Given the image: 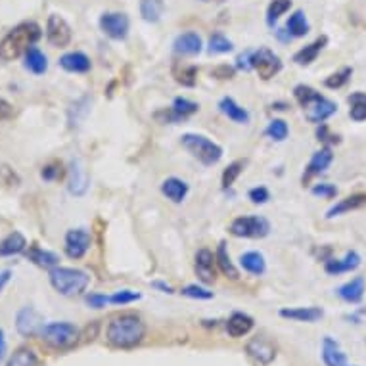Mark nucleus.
I'll return each mask as SVG.
<instances>
[{"mask_svg":"<svg viewBox=\"0 0 366 366\" xmlns=\"http://www.w3.org/2000/svg\"><path fill=\"white\" fill-rule=\"evenodd\" d=\"M40 27L33 21L19 23L18 27H14L6 37L0 40V60L2 62H12L18 60L19 56L27 54L29 48L37 45L40 38Z\"/></svg>","mask_w":366,"mask_h":366,"instance_id":"obj_1","label":"nucleus"},{"mask_svg":"<svg viewBox=\"0 0 366 366\" xmlns=\"http://www.w3.org/2000/svg\"><path fill=\"white\" fill-rule=\"evenodd\" d=\"M146 336V326L138 317L134 315H121L108 324L106 338L112 343L113 347L131 349L138 345Z\"/></svg>","mask_w":366,"mask_h":366,"instance_id":"obj_2","label":"nucleus"},{"mask_svg":"<svg viewBox=\"0 0 366 366\" xmlns=\"http://www.w3.org/2000/svg\"><path fill=\"white\" fill-rule=\"evenodd\" d=\"M293 96L303 108L305 119L310 123H324L338 112V103L332 102L326 96H322V94L317 93L315 88H310L307 85L295 86Z\"/></svg>","mask_w":366,"mask_h":366,"instance_id":"obj_3","label":"nucleus"},{"mask_svg":"<svg viewBox=\"0 0 366 366\" xmlns=\"http://www.w3.org/2000/svg\"><path fill=\"white\" fill-rule=\"evenodd\" d=\"M90 282V276L85 271L79 269H66V267H54L50 271V284L54 286V290L60 291L62 295L73 297L86 290Z\"/></svg>","mask_w":366,"mask_h":366,"instance_id":"obj_4","label":"nucleus"},{"mask_svg":"<svg viewBox=\"0 0 366 366\" xmlns=\"http://www.w3.org/2000/svg\"><path fill=\"white\" fill-rule=\"evenodd\" d=\"M180 142L204 165H215L217 161L223 158V148L213 141H209L207 136H202V134H184Z\"/></svg>","mask_w":366,"mask_h":366,"instance_id":"obj_5","label":"nucleus"},{"mask_svg":"<svg viewBox=\"0 0 366 366\" xmlns=\"http://www.w3.org/2000/svg\"><path fill=\"white\" fill-rule=\"evenodd\" d=\"M40 336L52 347L69 349L79 341V330L71 322H52V324H45Z\"/></svg>","mask_w":366,"mask_h":366,"instance_id":"obj_6","label":"nucleus"},{"mask_svg":"<svg viewBox=\"0 0 366 366\" xmlns=\"http://www.w3.org/2000/svg\"><path fill=\"white\" fill-rule=\"evenodd\" d=\"M269 230L271 225L263 217H238L230 225V234L238 238H265Z\"/></svg>","mask_w":366,"mask_h":366,"instance_id":"obj_7","label":"nucleus"},{"mask_svg":"<svg viewBox=\"0 0 366 366\" xmlns=\"http://www.w3.org/2000/svg\"><path fill=\"white\" fill-rule=\"evenodd\" d=\"M254 69L259 73L261 79L269 81L276 73H280V58L276 56L273 50H269V48H259L257 52H254Z\"/></svg>","mask_w":366,"mask_h":366,"instance_id":"obj_8","label":"nucleus"},{"mask_svg":"<svg viewBox=\"0 0 366 366\" xmlns=\"http://www.w3.org/2000/svg\"><path fill=\"white\" fill-rule=\"evenodd\" d=\"M129 18L121 12H108L100 18V27L113 40H123L129 35Z\"/></svg>","mask_w":366,"mask_h":366,"instance_id":"obj_9","label":"nucleus"},{"mask_svg":"<svg viewBox=\"0 0 366 366\" xmlns=\"http://www.w3.org/2000/svg\"><path fill=\"white\" fill-rule=\"evenodd\" d=\"M47 38L52 47L64 48L71 42V27L66 19L58 14H52L47 23Z\"/></svg>","mask_w":366,"mask_h":366,"instance_id":"obj_10","label":"nucleus"},{"mask_svg":"<svg viewBox=\"0 0 366 366\" xmlns=\"http://www.w3.org/2000/svg\"><path fill=\"white\" fill-rule=\"evenodd\" d=\"M16 328H18V332L21 336L31 338V336H38V334L42 332L45 322H42V317H40L33 307H25V309H21L18 313Z\"/></svg>","mask_w":366,"mask_h":366,"instance_id":"obj_11","label":"nucleus"},{"mask_svg":"<svg viewBox=\"0 0 366 366\" xmlns=\"http://www.w3.org/2000/svg\"><path fill=\"white\" fill-rule=\"evenodd\" d=\"M90 247V234L85 228H77V230H69L66 236V254L71 259H81L83 255L88 252Z\"/></svg>","mask_w":366,"mask_h":366,"instance_id":"obj_12","label":"nucleus"},{"mask_svg":"<svg viewBox=\"0 0 366 366\" xmlns=\"http://www.w3.org/2000/svg\"><path fill=\"white\" fill-rule=\"evenodd\" d=\"M215 261L217 259L209 249H199L196 254L194 269H196L197 278L204 282V284H213L215 282Z\"/></svg>","mask_w":366,"mask_h":366,"instance_id":"obj_13","label":"nucleus"},{"mask_svg":"<svg viewBox=\"0 0 366 366\" xmlns=\"http://www.w3.org/2000/svg\"><path fill=\"white\" fill-rule=\"evenodd\" d=\"M88 190V173L81 160L71 161V169H69V192L73 196H83Z\"/></svg>","mask_w":366,"mask_h":366,"instance_id":"obj_14","label":"nucleus"},{"mask_svg":"<svg viewBox=\"0 0 366 366\" xmlns=\"http://www.w3.org/2000/svg\"><path fill=\"white\" fill-rule=\"evenodd\" d=\"M173 48H175V52L180 54V56H196V54L202 52L204 42H202V37H199L197 33L188 31V33H182V35L177 37Z\"/></svg>","mask_w":366,"mask_h":366,"instance_id":"obj_15","label":"nucleus"},{"mask_svg":"<svg viewBox=\"0 0 366 366\" xmlns=\"http://www.w3.org/2000/svg\"><path fill=\"white\" fill-rule=\"evenodd\" d=\"M247 353L259 363V365H269L274 357H276V349L271 341L265 338H254L247 343Z\"/></svg>","mask_w":366,"mask_h":366,"instance_id":"obj_16","label":"nucleus"},{"mask_svg":"<svg viewBox=\"0 0 366 366\" xmlns=\"http://www.w3.org/2000/svg\"><path fill=\"white\" fill-rule=\"evenodd\" d=\"M361 265V255L357 252H347L343 259H328L324 269L328 274H343L355 271Z\"/></svg>","mask_w":366,"mask_h":366,"instance_id":"obj_17","label":"nucleus"},{"mask_svg":"<svg viewBox=\"0 0 366 366\" xmlns=\"http://www.w3.org/2000/svg\"><path fill=\"white\" fill-rule=\"evenodd\" d=\"M322 361L326 366H347V357L341 351L338 341L332 338H324L322 341Z\"/></svg>","mask_w":366,"mask_h":366,"instance_id":"obj_18","label":"nucleus"},{"mask_svg":"<svg viewBox=\"0 0 366 366\" xmlns=\"http://www.w3.org/2000/svg\"><path fill=\"white\" fill-rule=\"evenodd\" d=\"M328 45V37L326 35H322V37H319L315 42H310V45H307L305 48H301L300 52H295V56H293V62L295 64H300V66H309V64H313L315 60H317V56L320 54V50Z\"/></svg>","mask_w":366,"mask_h":366,"instance_id":"obj_19","label":"nucleus"},{"mask_svg":"<svg viewBox=\"0 0 366 366\" xmlns=\"http://www.w3.org/2000/svg\"><path fill=\"white\" fill-rule=\"evenodd\" d=\"M60 66L69 73H86L90 69V60L83 52H69L60 58Z\"/></svg>","mask_w":366,"mask_h":366,"instance_id":"obj_20","label":"nucleus"},{"mask_svg":"<svg viewBox=\"0 0 366 366\" xmlns=\"http://www.w3.org/2000/svg\"><path fill=\"white\" fill-rule=\"evenodd\" d=\"M197 112V103L190 102L186 98H175L173 102V108L169 112H163L165 115V121H180V119H186L192 113Z\"/></svg>","mask_w":366,"mask_h":366,"instance_id":"obj_21","label":"nucleus"},{"mask_svg":"<svg viewBox=\"0 0 366 366\" xmlns=\"http://www.w3.org/2000/svg\"><path fill=\"white\" fill-rule=\"evenodd\" d=\"M366 206V194H353V196L345 197L338 202L334 207H330L326 217L328 219H334V217L343 215V213H349V211H355V209H361V207Z\"/></svg>","mask_w":366,"mask_h":366,"instance_id":"obj_22","label":"nucleus"},{"mask_svg":"<svg viewBox=\"0 0 366 366\" xmlns=\"http://www.w3.org/2000/svg\"><path fill=\"white\" fill-rule=\"evenodd\" d=\"M252 328H254V319L244 315V313H234L226 322V332L232 338H242Z\"/></svg>","mask_w":366,"mask_h":366,"instance_id":"obj_23","label":"nucleus"},{"mask_svg":"<svg viewBox=\"0 0 366 366\" xmlns=\"http://www.w3.org/2000/svg\"><path fill=\"white\" fill-rule=\"evenodd\" d=\"M334 160V154L330 148H322L317 154H313V158H310L309 165H307V175L303 177V180L309 179L313 175H320V173H324V171L328 169L330 163Z\"/></svg>","mask_w":366,"mask_h":366,"instance_id":"obj_24","label":"nucleus"},{"mask_svg":"<svg viewBox=\"0 0 366 366\" xmlns=\"http://www.w3.org/2000/svg\"><path fill=\"white\" fill-rule=\"evenodd\" d=\"M280 315L284 319L297 320V322H317L324 317V310L319 307H295V309H282Z\"/></svg>","mask_w":366,"mask_h":366,"instance_id":"obj_25","label":"nucleus"},{"mask_svg":"<svg viewBox=\"0 0 366 366\" xmlns=\"http://www.w3.org/2000/svg\"><path fill=\"white\" fill-rule=\"evenodd\" d=\"M338 295L343 301H347V303H358L365 295V278L357 276V278H353L347 284H343L338 290Z\"/></svg>","mask_w":366,"mask_h":366,"instance_id":"obj_26","label":"nucleus"},{"mask_svg":"<svg viewBox=\"0 0 366 366\" xmlns=\"http://www.w3.org/2000/svg\"><path fill=\"white\" fill-rule=\"evenodd\" d=\"M219 110L234 123H240V125L249 123V113H247V110H244L242 106H238L232 98H223V100L219 102Z\"/></svg>","mask_w":366,"mask_h":366,"instance_id":"obj_27","label":"nucleus"},{"mask_svg":"<svg viewBox=\"0 0 366 366\" xmlns=\"http://www.w3.org/2000/svg\"><path fill=\"white\" fill-rule=\"evenodd\" d=\"M161 192L165 194V196L169 197L171 202H175V204H180L188 194V184L184 180L180 179H167L163 180V184H161Z\"/></svg>","mask_w":366,"mask_h":366,"instance_id":"obj_28","label":"nucleus"},{"mask_svg":"<svg viewBox=\"0 0 366 366\" xmlns=\"http://www.w3.org/2000/svg\"><path fill=\"white\" fill-rule=\"evenodd\" d=\"M25 67H27L31 73H35V75H42L48 69L47 56L37 47L29 48L27 54H25Z\"/></svg>","mask_w":366,"mask_h":366,"instance_id":"obj_29","label":"nucleus"},{"mask_svg":"<svg viewBox=\"0 0 366 366\" xmlns=\"http://www.w3.org/2000/svg\"><path fill=\"white\" fill-rule=\"evenodd\" d=\"M25 245H27V242H25L23 236L19 234V232H12V234H8L2 240V244H0V255H2V257L18 255L25 249Z\"/></svg>","mask_w":366,"mask_h":366,"instance_id":"obj_30","label":"nucleus"},{"mask_svg":"<svg viewBox=\"0 0 366 366\" xmlns=\"http://www.w3.org/2000/svg\"><path fill=\"white\" fill-rule=\"evenodd\" d=\"M309 21H307V16L297 10L293 16H290L288 19V23H286V31H288V35L290 37H305L307 33H309Z\"/></svg>","mask_w":366,"mask_h":366,"instance_id":"obj_31","label":"nucleus"},{"mask_svg":"<svg viewBox=\"0 0 366 366\" xmlns=\"http://www.w3.org/2000/svg\"><path fill=\"white\" fill-rule=\"evenodd\" d=\"M349 100V117L353 121H366V93H353Z\"/></svg>","mask_w":366,"mask_h":366,"instance_id":"obj_32","label":"nucleus"},{"mask_svg":"<svg viewBox=\"0 0 366 366\" xmlns=\"http://www.w3.org/2000/svg\"><path fill=\"white\" fill-rule=\"evenodd\" d=\"M163 10H165L163 0H141V16L150 23L160 21Z\"/></svg>","mask_w":366,"mask_h":366,"instance_id":"obj_33","label":"nucleus"},{"mask_svg":"<svg viewBox=\"0 0 366 366\" xmlns=\"http://www.w3.org/2000/svg\"><path fill=\"white\" fill-rule=\"evenodd\" d=\"M240 265L244 267L247 273L252 274H263L265 269H267V265H265V257L259 252H247L240 257Z\"/></svg>","mask_w":366,"mask_h":366,"instance_id":"obj_34","label":"nucleus"},{"mask_svg":"<svg viewBox=\"0 0 366 366\" xmlns=\"http://www.w3.org/2000/svg\"><path fill=\"white\" fill-rule=\"evenodd\" d=\"M215 259H217V263H219V267H221L223 274H226V276H228V278H232V280L238 278V269H236L234 263H232V259H230V255H228V252H226L225 242H221V244H219Z\"/></svg>","mask_w":366,"mask_h":366,"instance_id":"obj_35","label":"nucleus"},{"mask_svg":"<svg viewBox=\"0 0 366 366\" xmlns=\"http://www.w3.org/2000/svg\"><path fill=\"white\" fill-rule=\"evenodd\" d=\"M29 261H33L38 267H45V269H54L58 265V255L50 254V252H45V249H40V247H31L27 252Z\"/></svg>","mask_w":366,"mask_h":366,"instance_id":"obj_36","label":"nucleus"},{"mask_svg":"<svg viewBox=\"0 0 366 366\" xmlns=\"http://www.w3.org/2000/svg\"><path fill=\"white\" fill-rule=\"evenodd\" d=\"M290 8L291 0H273V2L269 4V10H267V23H269V25H274Z\"/></svg>","mask_w":366,"mask_h":366,"instance_id":"obj_37","label":"nucleus"},{"mask_svg":"<svg viewBox=\"0 0 366 366\" xmlns=\"http://www.w3.org/2000/svg\"><path fill=\"white\" fill-rule=\"evenodd\" d=\"M6 366H38L37 355L31 349H18L12 357H10Z\"/></svg>","mask_w":366,"mask_h":366,"instance_id":"obj_38","label":"nucleus"},{"mask_svg":"<svg viewBox=\"0 0 366 366\" xmlns=\"http://www.w3.org/2000/svg\"><path fill=\"white\" fill-rule=\"evenodd\" d=\"M232 48H234L232 42L221 33H215L209 38V52L211 54H226V52H232Z\"/></svg>","mask_w":366,"mask_h":366,"instance_id":"obj_39","label":"nucleus"},{"mask_svg":"<svg viewBox=\"0 0 366 366\" xmlns=\"http://www.w3.org/2000/svg\"><path fill=\"white\" fill-rule=\"evenodd\" d=\"M288 125L286 121H282V119H274V121L269 123V127H267V134L276 142L286 141V136H288Z\"/></svg>","mask_w":366,"mask_h":366,"instance_id":"obj_40","label":"nucleus"},{"mask_svg":"<svg viewBox=\"0 0 366 366\" xmlns=\"http://www.w3.org/2000/svg\"><path fill=\"white\" fill-rule=\"evenodd\" d=\"M351 75H353V69H351V67H343V69H339L338 73H332V75L324 81V85L328 86V88H341V86L347 83Z\"/></svg>","mask_w":366,"mask_h":366,"instance_id":"obj_41","label":"nucleus"},{"mask_svg":"<svg viewBox=\"0 0 366 366\" xmlns=\"http://www.w3.org/2000/svg\"><path fill=\"white\" fill-rule=\"evenodd\" d=\"M244 169V161H234V163H230L228 167L223 173V186L230 188L236 182V179L240 177V173Z\"/></svg>","mask_w":366,"mask_h":366,"instance_id":"obj_42","label":"nucleus"},{"mask_svg":"<svg viewBox=\"0 0 366 366\" xmlns=\"http://www.w3.org/2000/svg\"><path fill=\"white\" fill-rule=\"evenodd\" d=\"M138 300H141V293H138V291L121 290L117 291V293H113L112 297H110V303H113V305H129L132 301Z\"/></svg>","mask_w":366,"mask_h":366,"instance_id":"obj_43","label":"nucleus"},{"mask_svg":"<svg viewBox=\"0 0 366 366\" xmlns=\"http://www.w3.org/2000/svg\"><path fill=\"white\" fill-rule=\"evenodd\" d=\"M180 293L186 295V297H192V300H211V297H213V291L206 290V288H202V286H196V284L182 288Z\"/></svg>","mask_w":366,"mask_h":366,"instance_id":"obj_44","label":"nucleus"},{"mask_svg":"<svg viewBox=\"0 0 366 366\" xmlns=\"http://www.w3.org/2000/svg\"><path fill=\"white\" fill-rule=\"evenodd\" d=\"M196 75H197V69L194 66L182 67V71H175L177 81H179L180 85H184V86L196 85Z\"/></svg>","mask_w":366,"mask_h":366,"instance_id":"obj_45","label":"nucleus"},{"mask_svg":"<svg viewBox=\"0 0 366 366\" xmlns=\"http://www.w3.org/2000/svg\"><path fill=\"white\" fill-rule=\"evenodd\" d=\"M313 196H319V197H336L338 194V188L334 186V184H330V182H320V184H315L313 186Z\"/></svg>","mask_w":366,"mask_h":366,"instance_id":"obj_46","label":"nucleus"},{"mask_svg":"<svg viewBox=\"0 0 366 366\" xmlns=\"http://www.w3.org/2000/svg\"><path fill=\"white\" fill-rule=\"evenodd\" d=\"M236 67L244 69V71L254 69V50H245L244 54H240L238 60H236Z\"/></svg>","mask_w":366,"mask_h":366,"instance_id":"obj_47","label":"nucleus"},{"mask_svg":"<svg viewBox=\"0 0 366 366\" xmlns=\"http://www.w3.org/2000/svg\"><path fill=\"white\" fill-rule=\"evenodd\" d=\"M110 303V297L108 295H102V293H90L86 295V305L93 307V309H102Z\"/></svg>","mask_w":366,"mask_h":366,"instance_id":"obj_48","label":"nucleus"},{"mask_svg":"<svg viewBox=\"0 0 366 366\" xmlns=\"http://www.w3.org/2000/svg\"><path fill=\"white\" fill-rule=\"evenodd\" d=\"M249 199L254 204H265V202H269V190L265 186L254 188V190H249Z\"/></svg>","mask_w":366,"mask_h":366,"instance_id":"obj_49","label":"nucleus"},{"mask_svg":"<svg viewBox=\"0 0 366 366\" xmlns=\"http://www.w3.org/2000/svg\"><path fill=\"white\" fill-rule=\"evenodd\" d=\"M62 167L58 165V163H50V165H47V167H42V179L45 180H56L58 177H62Z\"/></svg>","mask_w":366,"mask_h":366,"instance_id":"obj_50","label":"nucleus"},{"mask_svg":"<svg viewBox=\"0 0 366 366\" xmlns=\"http://www.w3.org/2000/svg\"><path fill=\"white\" fill-rule=\"evenodd\" d=\"M213 75L219 77V79H232V77H234V67L223 64V66H219L213 69Z\"/></svg>","mask_w":366,"mask_h":366,"instance_id":"obj_51","label":"nucleus"},{"mask_svg":"<svg viewBox=\"0 0 366 366\" xmlns=\"http://www.w3.org/2000/svg\"><path fill=\"white\" fill-rule=\"evenodd\" d=\"M12 115H14V108L6 100H0V123L10 119Z\"/></svg>","mask_w":366,"mask_h":366,"instance_id":"obj_52","label":"nucleus"},{"mask_svg":"<svg viewBox=\"0 0 366 366\" xmlns=\"http://www.w3.org/2000/svg\"><path fill=\"white\" fill-rule=\"evenodd\" d=\"M317 136H319V141L324 142H338V136H328V127H320L319 132H317Z\"/></svg>","mask_w":366,"mask_h":366,"instance_id":"obj_53","label":"nucleus"},{"mask_svg":"<svg viewBox=\"0 0 366 366\" xmlns=\"http://www.w3.org/2000/svg\"><path fill=\"white\" fill-rule=\"evenodd\" d=\"M151 286H154V288H158V290H161L163 291V293H173V288H171L169 284H165V282H151Z\"/></svg>","mask_w":366,"mask_h":366,"instance_id":"obj_54","label":"nucleus"},{"mask_svg":"<svg viewBox=\"0 0 366 366\" xmlns=\"http://www.w3.org/2000/svg\"><path fill=\"white\" fill-rule=\"evenodd\" d=\"M4 353H6V339H4V332L0 330V361L4 358Z\"/></svg>","mask_w":366,"mask_h":366,"instance_id":"obj_55","label":"nucleus"},{"mask_svg":"<svg viewBox=\"0 0 366 366\" xmlns=\"http://www.w3.org/2000/svg\"><path fill=\"white\" fill-rule=\"evenodd\" d=\"M10 280V271H4V273H0V291H2V288L8 284Z\"/></svg>","mask_w":366,"mask_h":366,"instance_id":"obj_56","label":"nucleus"}]
</instances>
